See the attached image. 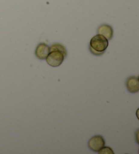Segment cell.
Returning <instances> with one entry per match:
<instances>
[{
  "label": "cell",
  "mask_w": 139,
  "mask_h": 154,
  "mask_svg": "<svg viewBox=\"0 0 139 154\" xmlns=\"http://www.w3.org/2000/svg\"><path fill=\"white\" fill-rule=\"evenodd\" d=\"M109 46V40L100 34L94 35L90 39V51L92 54L100 56L103 54Z\"/></svg>",
  "instance_id": "cell-1"
},
{
  "label": "cell",
  "mask_w": 139,
  "mask_h": 154,
  "mask_svg": "<svg viewBox=\"0 0 139 154\" xmlns=\"http://www.w3.org/2000/svg\"><path fill=\"white\" fill-rule=\"evenodd\" d=\"M65 57L62 52L58 50L50 51L45 58L46 62L50 66L52 67H57L62 64L65 60Z\"/></svg>",
  "instance_id": "cell-2"
},
{
  "label": "cell",
  "mask_w": 139,
  "mask_h": 154,
  "mask_svg": "<svg viewBox=\"0 0 139 154\" xmlns=\"http://www.w3.org/2000/svg\"><path fill=\"white\" fill-rule=\"evenodd\" d=\"M105 145V141L100 135H96L91 138L88 141V147L94 152H98L101 148Z\"/></svg>",
  "instance_id": "cell-3"
},
{
  "label": "cell",
  "mask_w": 139,
  "mask_h": 154,
  "mask_svg": "<svg viewBox=\"0 0 139 154\" xmlns=\"http://www.w3.org/2000/svg\"><path fill=\"white\" fill-rule=\"evenodd\" d=\"M50 53V46L45 43H40L35 51V54L39 60H45Z\"/></svg>",
  "instance_id": "cell-4"
},
{
  "label": "cell",
  "mask_w": 139,
  "mask_h": 154,
  "mask_svg": "<svg viewBox=\"0 0 139 154\" xmlns=\"http://www.w3.org/2000/svg\"><path fill=\"white\" fill-rule=\"evenodd\" d=\"M126 88L130 93H136L139 91V80L136 76H130L126 80Z\"/></svg>",
  "instance_id": "cell-5"
},
{
  "label": "cell",
  "mask_w": 139,
  "mask_h": 154,
  "mask_svg": "<svg viewBox=\"0 0 139 154\" xmlns=\"http://www.w3.org/2000/svg\"><path fill=\"white\" fill-rule=\"evenodd\" d=\"M98 34L102 35L103 36L107 39V40H111L113 38V29L112 26L109 25H102L98 28L97 30Z\"/></svg>",
  "instance_id": "cell-6"
},
{
  "label": "cell",
  "mask_w": 139,
  "mask_h": 154,
  "mask_svg": "<svg viewBox=\"0 0 139 154\" xmlns=\"http://www.w3.org/2000/svg\"><path fill=\"white\" fill-rule=\"evenodd\" d=\"M54 50H58V51H60L64 55H65V58L66 57V56H67V51H66V49L62 44H54L52 45V46L50 47V52L54 51Z\"/></svg>",
  "instance_id": "cell-7"
},
{
  "label": "cell",
  "mask_w": 139,
  "mask_h": 154,
  "mask_svg": "<svg viewBox=\"0 0 139 154\" xmlns=\"http://www.w3.org/2000/svg\"><path fill=\"white\" fill-rule=\"evenodd\" d=\"M98 153L100 154H113L114 151L109 147H105V146H104L103 148L100 149V150L98 151Z\"/></svg>",
  "instance_id": "cell-8"
}]
</instances>
